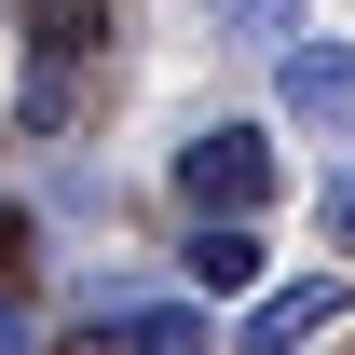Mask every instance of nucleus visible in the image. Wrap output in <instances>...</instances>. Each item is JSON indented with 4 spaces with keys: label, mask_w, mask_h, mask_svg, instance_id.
<instances>
[{
    "label": "nucleus",
    "mask_w": 355,
    "mask_h": 355,
    "mask_svg": "<svg viewBox=\"0 0 355 355\" xmlns=\"http://www.w3.org/2000/svg\"><path fill=\"white\" fill-rule=\"evenodd\" d=\"M273 96H287V123L342 137V123H355V55H342V42H287V69H273Z\"/></svg>",
    "instance_id": "7ed1b4c3"
},
{
    "label": "nucleus",
    "mask_w": 355,
    "mask_h": 355,
    "mask_svg": "<svg viewBox=\"0 0 355 355\" xmlns=\"http://www.w3.org/2000/svg\"><path fill=\"white\" fill-rule=\"evenodd\" d=\"M96 342L110 355H205V328L191 314H96Z\"/></svg>",
    "instance_id": "423d86ee"
},
{
    "label": "nucleus",
    "mask_w": 355,
    "mask_h": 355,
    "mask_svg": "<svg viewBox=\"0 0 355 355\" xmlns=\"http://www.w3.org/2000/svg\"><path fill=\"white\" fill-rule=\"evenodd\" d=\"M342 219H355V191H342Z\"/></svg>",
    "instance_id": "1a4fd4ad"
},
{
    "label": "nucleus",
    "mask_w": 355,
    "mask_h": 355,
    "mask_svg": "<svg viewBox=\"0 0 355 355\" xmlns=\"http://www.w3.org/2000/svg\"><path fill=\"white\" fill-rule=\"evenodd\" d=\"M342 301H355L342 273H301V287H273V301L246 314V355H301L314 328H342Z\"/></svg>",
    "instance_id": "20e7f679"
},
{
    "label": "nucleus",
    "mask_w": 355,
    "mask_h": 355,
    "mask_svg": "<svg viewBox=\"0 0 355 355\" xmlns=\"http://www.w3.org/2000/svg\"><path fill=\"white\" fill-rule=\"evenodd\" d=\"M205 14H219L232 42H273V55L301 42V0H205Z\"/></svg>",
    "instance_id": "0eeeda50"
},
{
    "label": "nucleus",
    "mask_w": 355,
    "mask_h": 355,
    "mask_svg": "<svg viewBox=\"0 0 355 355\" xmlns=\"http://www.w3.org/2000/svg\"><path fill=\"white\" fill-rule=\"evenodd\" d=\"M0 355H28V301H14V287H0Z\"/></svg>",
    "instance_id": "6e6552de"
},
{
    "label": "nucleus",
    "mask_w": 355,
    "mask_h": 355,
    "mask_svg": "<svg viewBox=\"0 0 355 355\" xmlns=\"http://www.w3.org/2000/svg\"><path fill=\"white\" fill-rule=\"evenodd\" d=\"M110 42V0H28V123L69 110V69Z\"/></svg>",
    "instance_id": "f03ea898"
},
{
    "label": "nucleus",
    "mask_w": 355,
    "mask_h": 355,
    "mask_svg": "<svg viewBox=\"0 0 355 355\" xmlns=\"http://www.w3.org/2000/svg\"><path fill=\"white\" fill-rule=\"evenodd\" d=\"M246 273H260V232H246V219H205V232H191V287H246Z\"/></svg>",
    "instance_id": "39448f33"
},
{
    "label": "nucleus",
    "mask_w": 355,
    "mask_h": 355,
    "mask_svg": "<svg viewBox=\"0 0 355 355\" xmlns=\"http://www.w3.org/2000/svg\"><path fill=\"white\" fill-rule=\"evenodd\" d=\"M273 137L260 123H205L191 150H178V205H205V219H246V205H273Z\"/></svg>",
    "instance_id": "f257e3e1"
}]
</instances>
